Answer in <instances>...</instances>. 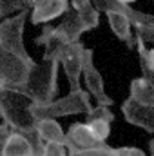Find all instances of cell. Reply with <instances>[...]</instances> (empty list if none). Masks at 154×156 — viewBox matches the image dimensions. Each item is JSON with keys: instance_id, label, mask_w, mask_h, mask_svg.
I'll return each instance as SVG.
<instances>
[{"instance_id": "cell-1", "label": "cell", "mask_w": 154, "mask_h": 156, "mask_svg": "<svg viewBox=\"0 0 154 156\" xmlns=\"http://www.w3.org/2000/svg\"><path fill=\"white\" fill-rule=\"evenodd\" d=\"M33 100L16 89H0V118L9 129L22 133L35 147L37 156H42L44 142L37 131V118L33 115Z\"/></svg>"}, {"instance_id": "cell-2", "label": "cell", "mask_w": 154, "mask_h": 156, "mask_svg": "<svg viewBox=\"0 0 154 156\" xmlns=\"http://www.w3.org/2000/svg\"><path fill=\"white\" fill-rule=\"evenodd\" d=\"M35 45H44L45 51H44V58H54L60 62V66L64 67V73L67 76L69 82V87L71 91L80 89V78H82V69H83V58H85V45L82 40L78 42H71V44H65L62 40L54 38L47 26L44 24L42 31L37 38L33 40Z\"/></svg>"}, {"instance_id": "cell-3", "label": "cell", "mask_w": 154, "mask_h": 156, "mask_svg": "<svg viewBox=\"0 0 154 156\" xmlns=\"http://www.w3.org/2000/svg\"><path fill=\"white\" fill-rule=\"evenodd\" d=\"M58 67H60L58 60L42 56L40 64L38 62L33 64L22 93L40 105L53 102L58 93Z\"/></svg>"}, {"instance_id": "cell-4", "label": "cell", "mask_w": 154, "mask_h": 156, "mask_svg": "<svg viewBox=\"0 0 154 156\" xmlns=\"http://www.w3.org/2000/svg\"><path fill=\"white\" fill-rule=\"evenodd\" d=\"M93 109L91 93L83 91L82 87L71 91L64 98H54L49 104H33V115L37 120L42 118H62L73 115H87Z\"/></svg>"}, {"instance_id": "cell-5", "label": "cell", "mask_w": 154, "mask_h": 156, "mask_svg": "<svg viewBox=\"0 0 154 156\" xmlns=\"http://www.w3.org/2000/svg\"><path fill=\"white\" fill-rule=\"evenodd\" d=\"M29 13L31 9H24L13 16L0 20V47L26 58L27 62H35V58L27 53L24 45V27H26V22L29 20Z\"/></svg>"}, {"instance_id": "cell-6", "label": "cell", "mask_w": 154, "mask_h": 156, "mask_svg": "<svg viewBox=\"0 0 154 156\" xmlns=\"http://www.w3.org/2000/svg\"><path fill=\"white\" fill-rule=\"evenodd\" d=\"M33 64L35 62H27L26 58L0 47V89L22 91Z\"/></svg>"}, {"instance_id": "cell-7", "label": "cell", "mask_w": 154, "mask_h": 156, "mask_svg": "<svg viewBox=\"0 0 154 156\" xmlns=\"http://www.w3.org/2000/svg\"><path fill=\"white\" fill-rule=\"evenodd\" d=\"M82 76L85 82L87 91L91 93V96L96 98L98 105H113V98L105 93V85H103V76L102 73L96 69L94 66V51L93 49H85V58H83V69H82Z\"/></svg>"}, {"instance_id": "cell-8", "label": "cell", "mask_w": 154, "mask_h": 156, "mask_svg": "<svg viewBox=\"0 0 154 156\" xmlns=\"http://www.w3.org/2000/svg\"><path fill=\"white\" fill-rule=\"evenodd\" d=\"M45 26H47L49 33H51L54 38L62 40V42H65V44L78 42V40L82 38V35L87 31V27L83 26L82 18L78 16V13L73 7H69V9L64 13L62 22H60L56 27H53V26H49V24H45Z\"/></svg>"}, {"instance_id": "cell-9", "label": "cell", "mask_w": 154, "mask_h": 156, "mask_svg": "<svg viewBox=\"0 0 154 156\" xmlns=\"http://www.w3.org/2000/svg\"><path fill=\"white\" fill-rule=\"evenodd\" d=\"M31 13L29 22L33 26L49 24L54 18L64 16V13L71 7V0H31Z\"/></svg>"}, {"instance_id": "cell-10", "label": "cell", "mask_w": 154, "mask_h": 156, "mask_svg": "<svg viewBox=\"0 0 154 156\" xmlns=\"http://www.w3.org/2000/svg\"><path fill=\"white\" fill-rule=\"evenodd\" d=\"M121 115L125 118V122H129L134 127L143 129L145 133L152 134L154 133V107L149 105H142L136 100H132L131 96L121 104Z\"/></svg>"}, {"instance_id": "cell-11", "label": "cell", "mask_w": 154, "mask_h": 156, "mask_svg": "<svg viewBox=\"0 0 154 156\" xmlns=\"http://www.w3.org/2000/svg\"><path fill=\"white\" fill-rule=\"evenodd\" d=\"M113 122H114V115L109 109V105H96L85 115V123L91 127V131L100 142H107Z\"/></svg>"}, {"instance_id": "cell-12", "label": "cell", "mask_w": 154, "mask_h": 156, "mask_svg": "<svg viewBox=\"0 0 154 156\" xmlns=\"http://www.w3.org/2000/svg\"><path fill=\"white\" fill-rule=\"evenodd\" d=\"M67 138H69L67 151H71V149H91V147H98V145L107 144V142H100L85 122H73L67 129Z\"/></svg>"}, {"instance_id": "cell-13", "label": "cell", "mask_w": 154, "mask_h": 156, "mask_svg": "<svg viewBox=\"0 0 154 156\" xmlns=\"http://www.w3.org/2000/svg\"><path fill=\"white\" fill-rule=\"evenodd\" d=\"M105 15H107L109 27L116 35V38L121 40L129 49H134L136 47V37L132 35V24H131V20L123 13H120V11H109Z\"/></svg>"}, {"instance_id": "cell-14", "label": "cell", "mask_w": 154, "mask_h": 156, "mask_svg": "<svg viewBox=\"0 0 154 156\" xmlns=\"http://www.w3.org/2000/svg\"><path fill=\"white\" fill-rule=\"evenodd\" d=\"M4 156H37L33 144L18 131H9V136L4 144Z\"/></svg>"}, {"instance_id": "cell-15", "label": "cell", "mask_w": 154, "mask_h": 156, "mask_svg": "<svg viewBox=\"0 0 154 156\" xmlns=\"http://www.w3.org/2000/svg\"><path fill=\"white\" fill-rule=\"evenodd\" d=\"M37 131L42 142H56V144H64L69 145V138L67 133L62 129V125L56 122V118H42L37 122Z\"/></svg>"}, {"instance_id": "cell-16", "label": "cell", "mask_w": 154, "mask_h": 156, "mask_svg": "<svg viewBox=\"0 0 154 156\" xmlns=\"http://www.w3.org/2000/svg\"><path fill=\"white\" fill-rule=\"evenodd\" d=\"M129 96L142 105L154 107V85L145 78H134L129 87Z\"/></svg>"}, {"instance_id": "cell-17", "label": "cell", "mask_w": 154, "mask_h": 156, "mask_svg": "<svg viewBox=\"0 0 154 156\" xmlns=\"http://www.w3.org/2000/svg\"><path fill=\"white\" fill-rule=\"evenodd\" d=\"M71 7L78 13L83 26L87 27V31L96 29L100 26V15H98L100 11L93 5L91 0H71Z\"/></svg>"}, {"instance_id": "cell-18", "label": "cell", "mask_w": 154, "mask_h": 156, "mask_svg": "<svg viewBox=\"0 0 154 156\" xmlns=\"http://www.w3.org/2000/svg\"><path fill=\"white\" fill-rule=\"evenodd\" d=\"M31 0H0V20L13 16L24 9H31Z\"/></svg>"}, {"instance_id": "cell-19", "label": "cell", "mask_w": 154, "mask_h": 156, "mask_svg": "<svg viewBox=\"0 0 154 156\" xmlns=\"http://www.w3.org/2000/svg\"><path fill=\"white\" fill-rule=\"evenodd\" d=\"M67 153L69 156H111V147L103 144V145L91 147V149H71Z\"/></svg>"}, {"instance_id": "cell-20", "label": "cell", "mask_w": 154, "mask_h": 156, "mask_svg": "<svg viewBox=\"0 0 154 156\" xmlns=\"http://www.w3.org/2000/svg\"><path fill=\"white\" fill-rule=\"evenodd\" d=\"M134 37H136V35H134ZM136 51H138V58L143 60V62L154 71V47L152 49H147V47H145V42L140 38V37H136Z\"/></svg>"}, {"instance_id": "cell-21", "label": "cell", "mask_w": 154, "mask_h": 156, "mask_svg": "<svg viewBox=\"0 0 154 156\" xmlns=\"http://www.w3.org/2000/svg\"><path fill=\"white\" fill-rule=\"evenodd\" d=\"M42 156H69V153H67V145L56 144V142H44Z\"/></svg>"}, {"instance_id": "cell-22", "label": "cell", "mask_w": 154, "mask_h": 156, "mask_svg": "<svg viewBox=\"0 0 154 156\" xmlns=\"http://www.w3.org/2000/svg\"><path fill=\"white\" fill-rule=\"evenodd\" d=\"M134 35L140 37L145 44H154V29H149V27H134Z\"/></svg>"}, {"instance_id": "cell-23", "label": "cell", "mask_w": 154, "mask_h": 156, "mask_svg": "<svg viewBox=\"0 0 154 156\" xmlns=\"http://www.w3.org/2000/svg\"><path fill=\"white\" fill-rule=\"evenodd\" d=\"M140 69H142V76L154 85V71L147 66V64H145V62H143V60H140Z\"/></svg>"}, {"instance_id": "cell-24", "label": "cell", "mask_w": 154, "mask_h": 156, "mask_svg": "<svg viewBox=\"0 0 154 156\" xmlns=\"http://www.w3.org/2000/svg\"><path fill=\"white\" fill-rule=\"evenodd\" d=\"M9 125L7 123H0V156H4V144H5V138L9 136Z\"/></svg>"}, {"instance_id": "cell-25", "label": "cell", "mask_w": 154, "mask_h": 156, "mask_svg": "<svg viewBox=\"0 0 154 156\" xmlns=\"http://www.w3.org/2000/svg\"><path fill=\"white\" fill-rule=\"evenodd\" d=\"M129 149H131V145H125V147H111V156H129Z\"/></svg>"}, {"instance_id": "cell-26", "label": "cell", "mask_w": 154, "mask_h": 156, "mask_svg": "<svg viewBox=\"0 0 154 156\" xmlns=\"http://www.w3.org/2000/svg\"><path fill=\"white\" fill-rule=\"evenodd\" d=\"M129 156H147V154H145L140 147H132V145H131V149H129Z\"/></svg>"}, {"instance_id": "cell-27", "label": "cell", "mask_w": 154, "mask_h": 156, "mask_svg": "<svg viewBox=\"0 0 154 156\" xmlns=\"http://www.w3.org/2000/svg\"><path fill=\"white\" fill-rule=\"evenodd\" d=\"M149 151H151V156H154V138L149 140Z\"/></svg>"}, {"instance_id": "cell-28", "label": "cell", "mask_w": 154, "mask_h": 156, "mask_svg": "<svg viewBox=\"0 0 154 156\" xmlns=\"http://www.w3.org/2000/svg\"><path fill=\"white\" fill-rule=\"evenodd\" d=\"M120 2H123V4H134L136 0H120Z\"/></svg>"}, {"instance_id": "cell-29", "label": "cell", "mask_w": 154, "mask_h": 156, "mask_svg": "<svg viewBox=\"0 0 154 156\" xmlns=\"http://www.w3.org/2000/svg\"><path fill=\"white\" fill-rule=\"evenodd\" d=\"M152 2H154V0H152Z\"/></svg>"}]
</instances>
